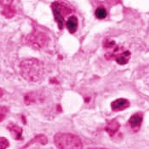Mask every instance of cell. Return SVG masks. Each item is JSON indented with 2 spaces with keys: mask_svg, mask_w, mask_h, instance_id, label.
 I'll return each instance as SVG.
<instances>
[{
  "mask_svg": "<svg viewBox=\"0 0 149 149\" xmlns=\"http://www.w3.org/2000/svg\"><path fill=\"white\" fill-rule=\"evenodd\" d=\"M54 141L58 149H83L80 138L70 133H57Z\"/></svg>",
  "mask_w": 149,
  "mask_h": 149,
  "instance_id": "2",
  "label": "cell"
},
{
  "mask_svg": "<svg viewBox=\"0 0 149 149\" xmlns=\"http://www.w3.org/2000/svg\"><path fill=\"white\" fill-rule=\"evenodd\" d=\"M119 127H120L119 123L116 119H112V120L107 122L105 130H106V131L108 133V135L110 136H114L115 134H116V132L118 130Z\"/></svg>",
  "mask_w": 149,
  "mask_h": 149,
  "instance_id": "7",
  "label": "cell"
},
{
  "mask_svg": "<svg viewBox=\"0 0 149 149\" xmlns=\"http://www.w3.org/2000/svg\"><path fill=\"white\" fill-rule=\"evenodd\" d=\"M142 118H143V116H142V113H135L130 117V118L129 120V125L134 131L139 130L140 127L141 125V123H142Z\"/></svg>",
  "mask_w": 149,
  "mask_h": 149,
  "instance_id": "5",
  "label": "cell"
},
{
  "mask_svg": "<svg viewBox=\"0 0 149 149\" xmlns=\"http://www.w3.org/2000/svg\"><path fill=\"white\" fill-rule=\"evenodd\" d=\"M10 146L9 141L4 137H0V149H6Z\"/></svg>",
  "mask_w": 149,
  "mask_h": 149,
  "instance_id": "14",
  "label": "cell"
},
{
  "mask_svg": "<svg viewBox=\"0 0 149 149\" xmlns=\"http://www.w3.org/2000/svg\"><path fill=\"white\" fill-rule=\"evenodd\" d=\"M34 142H38V143H40L42 145H45V144H47V142H48V139H47V137H46L45 135H38L37 136H35L30 142H28L24 148H27L29 145H31V144H33Z\"/></svg>",
  "mask_w": 149,
  "mask_h": 149,
  "instance_id": "10",
  "label": "cell"
},
{
  "mask_svg": "<svg viewBox=\"0 0 149 149\" xmlns=\"http://www.w3.org/2000/svg\"><path fill=\"white\" fill-rule=\"evenodd\" d=\"M21 74L28 82L39 81L44 74V65L35 58L25 59L21 63Z\"/></svg>",
  "mask_w": 149,
  "mask_h": 149,
  "instance_id": "1",
  "label": "cell"
},
{
  "mask_svg": "<svg viewBox=\"0 0 149 149\" xmlns=\"http://www.w3.org/2000/svg\"><path fill=\"white\" fill-rule=\"evenodd\" d=\"M48 42V38L43 33H33L27 37V43L34 48L40 49L46 45Z\"/></svg>",
  "mask_w": 149,
  "mask_h": 149,
  "instance_id": "4",
  "label": "cell"
},
{
  "mask_svg": "<svg viewBox=\"0 0 149 149\" xmlns=\"http://www.w3.org/2000/svg\"><path fill=\"white\" fill-rule=\"evenodd\" d=\"M66 26H67V28L69 31V33H74L76 32V30H77V27H78V19H77V17L74 16V15L69 17L68 20L66 22Z\"/></svg>",
  "mask_w": 149,
  "mask_h": 149,
  "instance_id": "9",
  "label": "cell"
},
{
  "mask_svg": "<svg viewBox=\"0 0 149 149\" xmlns=\"http://www.w3.org/2000/svg\"><path fill=\"white\" fill-rule=\"evenodd\" d=\"M2 14L6 18H11V17H13L15 15V10L12 6H10V5L5 6L3 8V11H2Z\"/></svg>",
  "mask_w": 149,
  "mask_h": 149,
  "instance_id": "11",
  "label": "cell"
},
{
  "mask_svg": "<svg viewBox=\"0 0 149 149\" xmlns=\"http://www.w3.org/2000/svg\"><path fill=\"white\" fill-rule=\"evenodd\" d=\"M3 91H2V89H0V98L3 96Z\"/></svg>",
  "mask_w": 149,
  "mask_h": 149,
  "instance_id": "18",
  "label": "cell"
},
{
  "mask_svg": "<svg viewBox=\"0 0 149 149\" xmlns=\"http://www.w3.org/2000/svg\"><path fill=\"white\" fill-rule=\"evenodd\" d=\"M36 101H37V97L34 95V93H28L25 95V102L27 105L34 103Z\"/></svg>",
  "mask_w": 149,
  "mask_h": 149,
  "instance_id": "13",
  "label": "cell"
},
{
  "mask_svg": "<svg viewBox=\"0 0 149 149\" xmlns=\"http://www.w3.org/2000/svg\"><path fill=\"white\" fill-rule=\"evenodd\" d=\"M95 15L96 18H98V19H104L107 16V10L103 7H99L96 9Z\"/></svg>",
  "mask_w": 149,
  "mask_h": 149,
  "instance_id": "12",
  "label": "cell"
},
{
  "mask_svg": "<svg viewBox=\"0 0 149 149\" xmlns=\"http://www.w3.org/2000/svg\"><path fill=\"white\" fill-rule=\"evenodd\" d=\"M13 0H0V4L3 5L4 7L5 6H9L10 5Z\"/></svg>",
  "mask_w": 149,
  "mask_h": 149,
  "instance_id": "17",
  "label": "cell"
},
{
  "mask_svg": "<svg viewBox=\"0 0 149 149\" xmlns=\"http://www.w3.org/2000/svg\"><path fill=\"white\" fill-rule=\"evenodd\" d=\"M103 46H104V48H106V49H113V47L116 46V44H115L114 41H113V40L107 39V40H105V41H104Z\"/></svg>",
  "mask_w": 149,
  "mask_h": 149,
  "instance_id": "15",
  "label": "cell"
},
{
  "mask_svg": "<svg viewBox=\"0 0 149 149\" xmlns=\"http://www.w3.org/2000/svg\"><path fill=\"white\" fill-rule=\"evenodd\" d=\"M51 9H52L53 14H54L55 20L57 23L58 27L60 29H62L64 26V24H65L64 17H65V15H68L71 12V10L68 7L64 6L63 4L59 3L57 2H55L51 4Z\"/></svg>",
  "mask_w": 149,
  "mask_h": 149,
  "instance_id": "3",
  "label": "cell"
},
{
  "mask_svg": "<svg viewBox=\"0 0 149 149\" xmlns=\"http://www.w3.org/2000/svg\"><path fill=\"white\" fill-rule=\"evenodd\" d=\"M8 113V107H0V122L3 121L5 117H6V114Z\"/></svg>",
  "mask_w": 149,
  "mask_h": 149,
  "instance_id": "16",
  "label": "cell"
},
{
  "mask_svg": "<svg viewBox=\"0 0 149 149\" xmlns=\"http://www.w3.org/2000/svg\"><path fill=\"white\" fill-rule=\"evenodd\" d=\"M9 130L10 131L12 136L15 140H21L22 136V129L20 126L15 125V124H10L8 126Z\"/></svg>",
  "mask_w": 149,
  "mask_h": 149,
  "instance_id": "8",
  "label": "cell"
},
{
  "mask_svg": "<svg viewBox=\"0 0 149 149\" xmlns=\"http://www.w3.org/2000/svg\"><path fill=\"white\" fill-rule=\"evenodd\" d=\"M129 107H130V102L126 99H124V98L117 99L111 104V107L114 112L123 111V110L128 108Z\"/></svg>",
  "mask_w": 149,
  "mask_h": 149,
  "instance_id": "6",
  "label": "cell"
},
{
  "mask_svg": "<svg viewBox=\"0 0 149 149\" xmlns=\"http://www.w3.org/2000/svg\"><path fill=\"white\" fill-rule=\"evenodd\" d=\"M89 149H106V148H89Z\"/></svg>",
  "mask_w": 149,
  "mask_h": 149,
  "instance_id": "19",
  "label": "cell"
}]
</instances>
